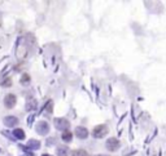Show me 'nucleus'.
<instances>
[{"label": "nucleus", "instance_id": "12", "mask_svg": "<svg viewBox=\"0 0 166 156\" xmlns=\"http://www.w3.org/2000/svg\"><path fill=\"white\" fill-rule=\"evenodd\" d=\"M0 85H1V87H4V88L12 87V79H10V77H5V79L0 83Z\"/></svg>", "mask_w": 166, "mask_h": 156}, {"label": "nucleus", "instance_id": "3", "mask_svg": "<svg viewBox=\"0 0 166 156\" xmlns=\"http://www.w3.org/2000/svg\"><path fill=\"white\" fill-rule=\"evenodd\" d=\"M16 102H17V98H16L15 94L9 93V94L5 95V98H4V105H5L7 108H13V107L16 106Z\"/></svg>", "mask_w": 166, "mask_h": 156}, {"label": "nucleus", "instance_id": "9", "mask_svg": "<svg viewBox=\"0 0 166 156\" xmlns=\"http://www.w3.org/2000/svg\"><path fill=\"white\" fill-rule=\"evenodd\" d=\"M30 81H31V77L29 74H23V75L21 76V84L22 85H29Z\"/></svg>", "mask_w": 166, "mask_h": 156}, {"label": "nucleus", "instance_id": "1", "mask_svg": "<svg viewBox=\"0 0 166 156\" xmlns=\"http://www.w3.org/2000/svg\"><path fill=\"white\" fill-rule=\"evenodd\" d=\"M108 132H109V129H108L107 125H97V126L94 128L92 136H94L95 138H103V137L107 136Z\"/></svg>", "mask_w": 166, "mask_h": 156}, {"label": "nucleus", "instance_id": "7", "mask_svg": "<svg viewBox=\"0 0 166 156\" xmlns=\"http://www.w3.org/2000/svg\"><path fill=\"white\" fill-rule=\"evenodd\" d=\"M17 123H18V119H17L16 116H7V118L4 119V124L7 126H9V128L16 126Z\"/></svg>", "mask_w": 166, "mask_h": 156}, {"label": "nucleus", "instance_id": "15", "mask_svg": "<svg viewBox=\"0 0 166 156\" xmlns=\"http://www.w3.org/2000/svg\"><path fill=\"white\" fill-rule=\"evenodd\" d=\"M35 107H37V103H35V101H29L26 105V110L27 111H30V110H34Z\"/></svg>", "mask_w": 166, "mask_h": 156}, {"label": "nucleus", "instance_id": "16", "mask_svg": "<svg viewBox=\"0 0 166 156\" xmlns=\"http://www.w3.org/2000/svg\"><path fill=\"white\" fill-rule=\"evenodd\" d=\"M42 156H51V155H47V154H44V155H42Z\"/></svg>", "mask_w": 166, "mask_h": 156}, {"label": "nucleus", "instance_id": "10", "mask_svg": "<svg viewBox=\"0 0 166 156\" xmlns=\"http://www.w3.org/2000/svg\"><path fill=\"white\" fill-rule=\"evenodd\" d=\"M13 136H15L17 139H23L25 138V132L22 129H15V132H13Z\"/></svg>", "mask_w": 166, "mask_h": 156}, {"label": "nucleus", "instance_id": "6", "mask_svg": "<svg viewBox=\"0 0 166 156\" xmlns=\"http://www.w3.org/2000/svg\"><path fill=\"white\" fill-rule=\"evenodd\" d=\"M75 136L79 138V139H86L88 137V130L83 126H77L75 128Z\"/></svg>", "mask_w": 166, "mask_h": 156}, {"label": "nucleus", "instance_id": "2", "mask_svg": "<svg viewBox=\"0 0 166 156\" xmlns=\"http://www.w3.org/2000/svg\"><path fill=\"white\" fill-rule=\"evenodd\" d=\"M53 123H55V126L59 130H66L70 126V123L66 119H62V118H56L53 120Z\"/></svg>", "mask_w": 166, "mask_h": 156}, {"label": "nucleus", "instance_id": "13", "mask_svg": "<svg viewBox=\"0 0 166 156\" xmlns=\"http://www.w3.org/2000/svg\"><path fill=\"white\" fill-rule=\"evenodd\" d=\"M72 156H88V154L84 150H74L72 152Z\"/></svg>", "mask_w": 166, "mask_h": 156}, {"label": "nucleus", "instance_id": "4", "mask_svg": "<svg viewBox=\"0 0 166 156\" xmlns=\"http://www.w3.org/2000/svg\"><path fill=\"white\" fill-rule=\"evenodd\" d=\"M107 148L109 151H117L119 146H121V143H119V141L117 139V138H109V139L107 141Z\"/></svg>", "mask_w": 166, "mask_h": 156}, {"label": "nucleus", "instance_id": "8", "mask_svg": "<svg viewBox=\"0 0 166 156\" xmlns=\"http://www.w3.org/2000/svg\"><path fill=\"white\" fill-rule=\"evenodd\" d=\"M61 138H62V141H65V142H70V141H72V138H73V133L69 132L68 129H66V130H62Z\"/></svg>", "mask_w": 166, "mask_h": 156}, {"label": "nucleus", "instance_id": "11", "mask_svg": "<svg viewBox=\"0 0 166 156\" xmlns=\"http://www.w3.org/2000/svg\"><path fill=\"white\" fill-rule=\"evenodd\" d=\"M29 147L33 148V150H38V148L40 147L39 141H37V139H30V141H29Z\"/></svg>", "mask_w": 166, "mask_h": 156}, {"label": "nucleus", "instance_id": "14", "mask_svg": "<svg viewBox=\"0 0 166 156\" xmlns=\"http://www.w3.org/2000/svg\"><path fill=\"white\" fill-rule=\"evenodd\" d=\"M68 152H69V148L66 147V146H60L57 148V154L59 155H66Z\"/></svg>", "mask_w": 166, "mask_h": 156}, {"label": "nucleus", "instance_id": "5", "mask_svg": "<svg viewBox=\"0 0 166 156\" xmlns=\"http://www.w3.org/2000/svg\"><path fill=\"white\" fill-rule=\"evenodd\" d=\"M37 132L39 133V134H42V136H45L48 132H49V125L45 121H40V123H38L37 124Z\"/></svg>", "mask_w": 166, "mask_h": 156}, {"label": "nucleus", "instance_id": "17", "mask_svg": "<svg viewBox=\"0 0 166 156\" xmlns=\"http://www.w3.org/2000/svg\"><path fill=\"white\" fill-rule=\"evenodd\" d=\"M97 156H104V155H97Z\"/></svg>", "mask_w": 166, "mask_h": 156}]
</instances>
